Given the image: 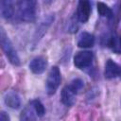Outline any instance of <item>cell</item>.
Masks as SVG:
<instances>
[{"mask_svg": "<svg viewBox=\"0 0 121 121\" xmlns=\"http://www.w3.org/2000/svg\"><path fill=\"white\" fill-rule=\"evenodd\" d=\"M18 11L17 16L20 21L23 22H33L36 18L37 3L32 0H23L16 3Z\"/></svg>", "mask_w": 121, "mask_h": 121, "instance_id": "6da1fadb", "label": "cell"}, {"mask_svg": "<svg viewBox=\"0 0 121 121\" xmlns=\"http://www.w3.org/2000/svg\"><path fill=\"white\" fill-rule=\"evenodd\" d=\"M0 41H1L2 50L4 51L6 57L9 59V62L16 66L20 65V63H21L20 58H19L16 50L14 49L9 38L8 37V35L6 34V32L3 28H1V31H0Z\"/></svg>", "mask_w": 121, "mask_h": 121, "instance_id": "7a4b0ae2", "label": "cell"}, {"mask_svg": "<svg viewBox=\"0 0 121 121\" xmlns=\"http://www.w3.org/2000/svg\"><path fill=\"white\" fill-rule=\"evenodd\" d=\"M61 77H60V71L59 67L53 66L47 76L46 79V92L48 95H54L56 91L58 90L60 84Z\"/></svg>", "mask_w": 121, "mask_h": 121, "instance_id": "3957f363", "label": "cell"}, {"mask_svg": "<svg viewBox=\"0 0 121 121\" xmlns=\"http://www.w3.org/2000/svg\"><path fill=\"white\" fill-rule=\"evenodd\" d=\"M94 60V54L91 51H80L78 52L74 57V64L78 69L88 68Z\"/></svg>", "mask_w": 121, "mask_h": 121, "instance_id": "277c9868", "label": "cell"}, {"mask_svg": "<svg viewBox=\"0 0 121 121\" xmlns=\"http://www.w3.org/2000/svg\"><path fill=\"white\" fill-rule=\"evenodd\" d=\"M92 8L89 1H79L77 9V18L80 23H86L91 15Z\"/></svg>", "mask_w": 121, "mask_h": 121, "instance_id": "5b68a950", "label": "cell"}, {"mask_svg": "<svg viewBox=\"0 0 121 121\" xmlns=\"http://www.w3.org/2000/svg\"><path fill=\"white\" fill-rule=\"evenodd\" d=\"M121 74V67L112 60H108L105 64V70H104V76L108 79L114 78Z\"/></svg>", "mask_w": 121, "mask_h": 121, "instance_id": "8992f818", "label": "cell"}, {"mask_svg": "<svg viewBox=\"0 0 121 121\" xmlns=\"http://www.w3.org/2000/svg\"><path fill=\"white\" fill-rule=\"evenodd\" d=\"M76 95H77V93L72 89V87L70 85L65 86L61 90V94H60L61 102L65 106H68V107L73 106L76 103Z\"/></svg>", "mask_w": 121, "mask_h": 121, "instance_id": "52a82bcc", "label": "cell"}, {"mask_svg": "<svg viewBox=\"0 0 121 121\" xmlns=\"http://www.w3.org/2000/svg\"><path fill=\"white\" fill-rule=\"evenodd\" d=\"M47 66V60L44 57L39 56L34 58L29 63V69L34 74H42Z\"/></svg>", "mask_w": 121, "mask_h": 121, "instance_id": "ba28073f", "label": "cell"}, {"mask_svg": "<svg viewBox=\"0 0 121 121\" xmlns=\"http://www.w3.org/2000/svg\"><path fill=\"white\" fill-rule=\"evenodd\" d=\"M5 104L11 109H19L21 106V98L19 95L14 91L7 92L4 95Z\"/></svg>", "mask_w": 121, "mask_h": 121, "instance_id": "9c48e42d", "label": "cell"}, {"mask_svg": "<svg viewBox=\"0 0 121 121\" xmlns=\"http://www.w3.org/2000/svg\"><path fill=\"white\" fill-rule=\"evenodd\" d=\"M0 11L3 18L10 19L14 14V3L9 0H1Z\"/></svg>", "mask_w": 121, "mask_h": 121, "instance_id": "30bf717a", "label": "cell"}, {"mask_svg": "<svg viewBox=\"0 0 121 121\" xmlns=\"http://www.w3.org/2000/svg\"><path fill=\"white\" fill-rule=\"evenodd\" d=\"M95 44V37L93 34L88 32H82L78 41V46L80 48H88L92 47Z\"/></svg>", "mask_w": 121, "mask_h": 121, "instance_id": "8fae6325", "label": "cell"}, {"mask_svg": "<svg viewBox=\"0 0 121 121\" xmlns=\"http://www.w3.org/2000/svg\"><path fill=\"white\" fill-rule=\"evenodd\" d=\"M109 46L112 48V51H114L117 54L121 53V44H120V36H117L116 34H112L109 40L108 43Z\"/></svg>", "mask_w": 121, "mask_h": 121, "instance_id": "7c38bea8", "label": "cell"}, {"mask_svg": "<svg viewBox=\"0 0 121 121\" xmlns=\"http://www.w3.org/2000/svg\"><path fill=\"white\" fill-rule=\"evenodd\" d=\"M96 7H97V11H98V13H99L100 16L107 17V18H112V10L105 3L98 2L96 4Z\"/></svg>", "mask_w": 121, "mask_h": 121, "instance_id": "4fadbf2b", "label": "cell"}, {"mask_svg": "<svg viewBox=\"0 0 121 121\" xmlns=\"http://www.w3.org/2000/svg\"><path fill=\"white\" fill-rule=\"evenodd\" d=\"M31 106L34 110V112H36V114L39 117H42L44 115L45 113V108L43 106V104L39 100V99H34L31 101Z\"/></svg>", "mask_w": 121, "mask_h": 121, "instance_id": "5bb4252c", "label": "cell"}, {"mask_svg": "<svg viewBox=\"0 0 121 121\" xmlns=\"http://www.w3.org/2000/svg\"><path fill=\"white\" fill-rule=\"evenodd\" d=\"M33 112H34V110L28 107L25 108V110L21 113L20 120L21 121H36V116Z\"/></svg>", "mask_w": 121, "mask_h": 121, "instance_id": "9a60e30c", "label": "cell"}, {"mask_svg": "<svg viewBox=\"0 0 121 121\" xmlns=\"http://www.w3.org/2000/svg\"><path fill=\"white\" fill-rule=\"evenodd\" d=\"M71 87H72V89L78 94V92H79L82 88H83V81L81 80V79H79V78H76V79H74V80H72V82L69 84Z\"/></svg>", "mask_w": 121, "mask_h": 121, "instance_id": "2e32d148", "label": "cell"}, {"mask_svg": "<svg viewBox=\"0 0 121 121\" xmlns=\"http://www.w3.org/2000/svg\"><path fill=\"white\" fill-rule=\"evenodd\" d=\"M0 121H9V114L4 111H2L1 113H0Z\"/></svg>", "mask_w": 121, "mask_h": 121, "instance_id": "e0dca14e", "label": "cell"}, {"mask_svg": "<svg viewBox=\"0 0 121 121\" xmlns=\"http://www.w3.org/2000/svg\"><path fill=\"white\" fill-rule=\"evenodd\" d=\"M120 11H121V3H120Z\"/></svg>", "mask_w": 121, "mask_h": 121, "instance_id": "ac0fdd59", "label": "cell"}, {"mask_svg": "<svg viewBox=\"0 0 121 121\" xmlns=\"http://www.w3.org/2000/svg\"><path fill=\"white\" fill-rule=\"evenodd\" d=\"M120 44H121V36H120Z\"/></svg>", "mask_w": 121, "mask_h": 121, "instance_id": "d6986e66", "label": "cell"}, {"mask_svg": "<svg viewBox=\"0 0 121 121\" xmlns=\"http://www.w3.org/2000/svg\"><path fill=\"white\" fill-rule=\"evenodd\" d=\"M120 76H121V74H120Z\"/></svg>", "mask_w": 121, "mask_h": 121, "instance_id": "ffe728a7", "label": "cell"}]
</instances>
